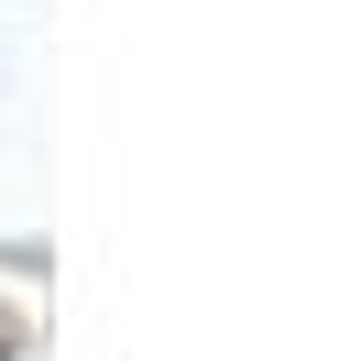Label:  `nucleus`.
<instances>
[{"label": "nucleus", "instance_id": "obj_1", "mask_svg": "<svg viewBox=\"0 0 361 361\" xmlns=\"http://www.w3.org/2000/svg\"><path fill=\"white\" fill-rule=\"evenodd\" d=\"M0 361H11V317H0Z\"/></svg>", "mask_w": 361, "mask_h": 361}]
</instances>
